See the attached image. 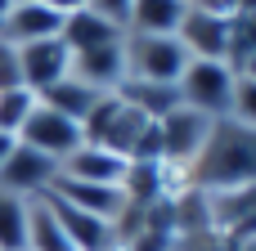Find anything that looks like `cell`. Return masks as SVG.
Masks as SVG:
<instances>
[{"label": "cell", "instance_id": "obj_1", "mask_svg": "<svg viewBox=\"0 0 256 251\" xmlns=\"http://www.w3.org/2000/svg\"><path fill=\"white\" fill-rule=\"evenodd\" d=\"M248 184H256V130L238 126L234 117H220V121H212L202 153L189 162L184 189L230 193V189H248Z\"/></svg>", "mask_w": 256, "mask_h": 251}, {"label": "cell", "instance_id": "obj_2", "mask_svg": "<svg viewBox=\"0 0 256 251\" xmlns=\"http://www.w3.org/2000/svg\"><path fill=\"white\" fill-rule=\"evenodd\" d=\"M234 81H238V72H234L230 63L189 58V67L180 72L176 90H180V103H184V108H194V112L220 121V117H230V108H234Z\"/></svg>", "mask_w": 256, "mask_h": 251}, {"label": "cell", "instance_id": "obj_3", "mask_svg": "<svg viewBox=\"0 0 256 251\" xmlns=\"http://www.w3.org/2000/svg\"><path fill=\"white\" fill-rule=\"evenodd\" d=\"M126 76L130 81H158V85H176L180 72L189 67V49L180 45V36H130L126 31Z\"/></svg>", "mask_w": 256, "mask_h": 251}, {"label": "cell", "instance_id": "obj_4", "mask_svg": "<svg viewBox=\"0 0 256 251\" xmlns=\"http://www.w3.org/2000/svg\"><path fill=\"white\" fill-rule=\"evenodd\" d=\"M18 144L45 153L50 162H63V157H72V153L86 144V135H81V126H76L72 117H63V112H54V108H45V103L36 99V108L27 112L22 130H18Z\"/></svg>", "mask_w": 256, "mask_h": 251}, {"label": "cell", "instance_id": "obj_5", "mask_svg": "<svg viewBox=\"0 0 256 251\" xmlns=\"http://www.w3.org/2000/svg\"><path fill=\"white\" fill-rule=\"evenodd\" d=\"M54 175H58V162H50L45 153L27 148V144H14V153L0 166V189L18 193V198H40V193H50Z\"/></svg>", "mask_w": 256, "mask_h": 251}, {"label": "cell", "instance_id": "obj_6", "mask_svg": "<svg viewBox=\"0 0 256 251\" xmlns=\"http://www.w3.org/2000/svg\"><path fill=\"white\" fill-rule=\"evenodd\" d=\"M18 63H22V90L40 94L50 90L54 81L72 76V49L54 36V40H32V45H18Z\"/></svg>", "mask_w": 256, "mask_h": 251}, {"label": "cell", "instance_id": "obj_7", "mask_svg": "<svg viewBox=\"0 0 256 251\" xmlns=\"http://www.w3.org/2000/svg\"><path fill=\"white\" fill-rule=\"evenodd\" d=\"M207 211H212V234L230 243L256 238V184L230 189V193H207Z\"/></svg>", "mask_w": 256, "mask_h": 251}, {"label": "cell", "instance_id": "obj_8", "mask_svg": "<svg viewBox=\"0 0 256 251\" xmlns=\"http://www.w3.org/2000/svg\"><path fill=\"white\" fill-rule=\"evenodd\" d=\"M50 193H54L58 202H68V207L86 211V216L108 220V225H117V220H122V211H126V193H122V184H81V180L54 175Z\"/></svg>", "mask_w": 256, "mask_h": 251}, {"label": "cell", "instance_id": "obj_9", "mask_svg": "<svg viewBox=\"0 0 256 251\" xmlns=\"http://www.w3.org/2000/svg\"><path fill=\"white\" fill-rule=\"evenodd\" d=\"M176 36H180V45L189 49V58H216V63H230V18L189 4V13H184V22H180Z\"/></svg>", "mask_w": 256, "mask_h": 251}, {"label": "cell", "instance_id": "obj_10", "mask_svg": "<svg viewBox=\"0 0 256 251\" xmlns=\"http://www.w3.org/2000/svg\"><path fill=\"white\" fill-rule=\"evenodd\" d=\"M126 40V36H122ZM112 40V45H94V49H76L72 54V76L86 81L90 90L99 94H112L122 81H126V45Z\"/></svg>", "mask_w": 256, "mask_h": 251}, {"label": "cell", "instance_id": "obj_11", "mask_svg": "<svg viewBox=\"0 0 256 251\" xmlns=\"http://www.w3.org/2000/svg\"><path fill=\"white\" fill-rule=\"evenodd\" d=\"M63 18L58 9H50L45 0H27V4H14L9 18L0 22V40L9 45H32V40H54L63 31Z\"/></svg>", "mask_w": 256, "mask_h": 251}, {"label": "cell", "instance_id": "obj_12", "mask_svg": "<svg viewBox=\"0 0 256 251\" xmlns=\"http://www.w3.org/2000/svg\"><path fill=\"white\" fill-rule=\"evenodd\" d=\"M45 198H50V211H54V220L63 225V234H68L72 251H117V229H112L108 220L86 216V211L58 202L54 193H45Z\"/></svg>", "mask_w": 256, "mask_h": 251}, {"label": "cell", "instance_id": "obj_13", "mask_svg": "<svg viewBox=\"0 0 256 251\" xmlns=\"http://www.w3.org/2000/svg\"><path fill=\"white\" fill-rule=\"evenodd\" d=\"M126 166H130L126 157H117V153H108V148H99V144H81L72 157L58 162V175L81 180V184H122Z\"/></svg>", "mask_w": 256, "mask_h": 251}, {"label": "cell", "instance_id": "obj_14", "mask_svg": "<svg viewBox=\"0 0 256 251\" xmlns=\"http://www.w3.org/2000/svg\"><path fill=\"white\" fill-rule=\"evenodd\" d=\"M189 13V0H135L130 4V36H176Z\"/></svg>", "mask_w": 256, "mask_h": 251}, {"label": "cell", "instance_id": "obj_15", "mask_svg": "<svg viewBox=\"0 0 256 251\" xmlns=\"http://www.w3.org/2000/svg\"><path fill=\"white\" fill-rule=\"evenodd\" d=\"M144 126H148V117H144L140 108H130V103L117 94V103H112V112H108V121H104V130H99L94 144L130 162V148H135V139L144 135Z\"/></svg>", "mask_w": 256, "mask_h": 251}, {"label": "cell", "instance_id": "obj_16", "mask_svg": "<svg viewBox=\"0 0 256 251\" xmlns=\"http://www.w3.org/2000/svg\"><path fill=\"white\" fill-rule=\"evenodd\" d=\"M126 31L122 27H112L108 18H99V13H90V9H76V13H68L63 18V31H58V40L76 54V49H94V45H112V40H122Z\"/></svg>", "mask_w": 256, "mask_h": 251}, {"label": "cell", "instance_id": "obj_17", "mask_svg": "<svg viewBox=\"0 0 256 251\" xmlns=\"http://www.w3.org/2000/svg\"><path fill=\"white\" fill-rule=\"evenodd\" d=\"M45 108H54V112H63V117H72L76 126L90 117V108L99 103V90H90L86 81H76V76H63V81H54L50 90H40L36 94Z\"/></svg>", "mask_w": 256, "mask_h": 251}, {"label": "cell", "instance_id": "obj_18", "mask_svg": "<svg viewBox=\"0 0 256 251\" xmlns=\"http://www.w3.org/2000/svg\"><path fill=\"white\" fill-rule=\"evenodd\" d=\"M117 94H122L130 108H140L148 121H162L166 112L180 108V90H176V85H158V81H130V76H126V81L117 85Z\"/></svg>", "mask_w": 256, "mask_h": 251}, {"label": "cell", "instance_id": "obj_19", "mask_svg": "<svg viewBox=\"0 0 256 251\" xmlns=\"http://www.w3.org/2000/svg\"><path fill=\"white\" fill-rule=\"evenodd\" d=\"M27 251H72V243H68L63 225L54 220L45 193L27 202Z\"/></svg>", "mask_w": 256, "mask_h": 251}, {"label": "cell", "instance_id": "obj_20", "mask_svg": "<svg viewBox=\"0 0 256 251\" xmlns=\"http://www.w3.org/2000/svg\"><path fill=\"white\" fill-rule=\"evenodd\" d=\"M27 202L9 189H0V251H27Z\"/></svg>", "mask_w": 256, "mask_h": 251}, {"label": "cell", "instance_id": "obj_21", "mask_svg": "<svg viewBox=\"0 0 256 251\" xmlns=\"http://www.w3.org/2000/svg\"><path fill=\"white\" fill-rule=\"evenodd\" d=\"M32 108H36V94H32V90H9V94H0V135H14V139H18V130H22V121H27Z\"/></svg>", "mask_w": 256, "mask_h": 251}, {"label": "cell", "instance_id": "obj_22", "mask_svg": "<svg viewBox=\"0 0 256 251\" xmlns=\"http://www.w3.org/2000/svg\"><path fill=\"white\" fill-rule=\"evenodd\" d=\"M248 54H256V13H234L230 18V67Z\"/></svg>", "mask_w": 256, "mask_h": 251}, {"label": "cell", "instance_id": "obj_23", "mask_svg": "<svg viewBox=\"0 0 256 251\" xmlns=\"http://www.w3.org/2000/svg\"><path fill=\"white\" fill-rule=\"evenodd\" d=\"M230 117H234L238 126L256 130V81H248V76L234 81V108H230Z\"/></svg>", "mask_w": 256, "mask_h": 251}, {"label": "cell", "instance_id": "obj_24", "mask_svg": "<svg viewBox=\"0 0 256 251\" xmlns=\"http://www.w3.org/2000/svg\"><path fill=\"white\" fill-rule=\"evenodd\" d=\"M22 90V63H18V45L0 40V94Z\"/></svg>", "mask_w": 256, "mask_h": 251}, {"label": "cell", "instance_id": "obj_25", "mask_svg": "<svg viewBox=\"0 0 256 251\" xmlns=\"http://www.w3.org/2000/svg\"><path fill=\"white\" fill-rule=\"evenodd\" d=\"M130 162H162V126L158 121H148L144 126V135L135 139V148H130Z\"/></svg>", "mask_w": 256, "mask_h": 251}, {"label": "cell", "instance_id": "obj_26", "mask_svg": "<svg viewBox=\"0 0 256 251\" xmlns=\"http://www.w3.org/2000/svg\"><path fill=\"white\" fill-rule=\"evenodd\" d=\"M130 4H135V0H86V9H90V13L108 18V22H112V27H122V31H126V22H130Z\"/></svg>", "mask_w": 256, "mask_h": 251}, {"label": "cell", "instance_id": "obj_27", "mask_svg": "<svg viewBox=\"0 0 256 251\" xmlns=\"http://www.w3.org/2000/svg\"><path fill=\"white\" fill-rule=\"evenodd\" d=\"M234 72H238V76H248V81H256V54L238 58V63H234Z\"/></svg>", "mask_w": 256, "mask_h": 251}, {"label": "cell", "instance_id": "obj_28", "mask_svg": "<svg viewBox=\"0 0 256 251\" xmlns=\"http://www.w3.org/2000/svg\"><path fill=\"white\" fill-rule=\"evenodd\" d=\"M50 9H58V13H76V9H86V0H45Z\"/></svg>", "mask_w": 256, "mask_h": 251}, {"label": "cell", "instance_id": "obj_29", "mask_svg": "<svg viewBox=\"0 0 256 251\" xmlns=\"http://www.w3.org/2000/svg\"><path fill=\"white\" fill-rule=\"evenodd\" d=\"M14 144H18V139H14V135H0V166H4V157H9V153H14Z\"/></svg>", "mask_w": 256, "mask_h": 251}, {"label": "cell", "instance_id": "obj_30", "mask_svg": "<svg viewBox=\"0 0 256 251\" xmlns=\"http://www.w3.org/2000/svg\"><path fill=\"white\" fill-rule=\"evenodd\" d=\"M234 251H256V238H243V243H234Z\"/></svg>", "mask_w": 256, "mask_h": 251}, {"label": "cell", "instance_id": "obj_31", "mask_svg": "<svg viewBox=\"0 0 256 251\" xmlns=\"http://www.w3.org/2000/svg\"><path fill=\"white\" fill-rule=\"evenodd\" d=\"M9 9H14V0H0V22L9 18Z\"/></svg>", "mask_w": 256, "mask_h": 251}, {"label": "cell", "instance_id": "obj_32", "mask_svg": "<svg viewBox=\"0 0 256 251\" xmlns=\"http://www.w3.org/2000/svg\"><path fill=\"white\" fill-rule=\"evenodd\" d=\"M14 4H27V0H14Z\"/></svg>", "mask_w": 256, "mask_h": 251}]
</instances>
